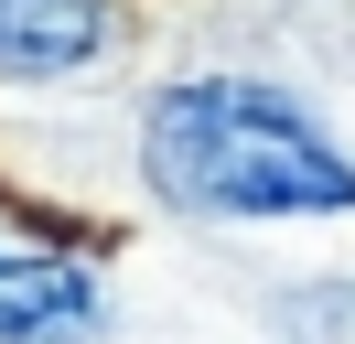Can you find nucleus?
Here are the masks:
<instances>
[{
    "label": "nucleus",
    "instance_id": "obj_1",
    "mask_svg": "<svg viewBox=\"0 0 355 344\" xmlns=\"http://www.w3.org/2000/svg\"><path fill=\"white\" fill-rule=\"evenodd\" d=\"M140 172L183 215H355V150L259 76H183L140 119Z\"/></svg>",
    "mask_w": 355,
    "mask_h": 344
},
{
    "label": "nucleus",
    "instance_id": "obj_2",
    "mask_svg": "<svg viewBox=\"0 0 355 344\" xmlns=\"http://www.w3.org/2000/svg\"><path fill=\"white\" fill-rule=\"evenodd\" d=\"M97 322V269L0 226V344H76Z\"/></svg>",
    "mask_w": 355,
    "mask_h": 344
},
{
    "label": "nucleus",
    "instance_id": "obj_3",
    "mask_svg": "<svg viewBox=\"0 0 355 344\" xmlns=\"http://www.w3.org/2000/svg\"><path fill=\"white\" fill-rule=\"evenodd\" d=\"M119 43V0H0V76H76Z\"/></svg>",
    "mask_w": 355,
    "mask_h": 344
}]
</instances>
